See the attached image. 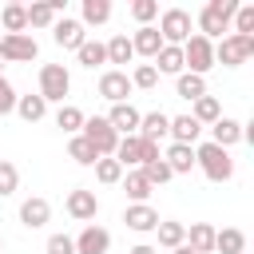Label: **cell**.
<instances>
[{
    "label": "cell",
    "instance_id": "1",
    "mask_svg": "<svg viewBox=\"0 0 254 254\" xmlns=\"http://www.w3.org/2000/svg\"><path fill=\"white\" fill-rule=\"evenodd\" d=\"M242 0H206L202 4V12H198V36H206L210 44L214 40H222L226 32H230V20H234V8H238Z\"/></svg>",
    "mask_w": 254,
    "mask_h": 254
},
{
    "label": "cell",
    "instance_id": "2",
    "mask_svg": "<svg viewBox=\"0 0 254 254\" xmlns=\"http://www.w3.org/2000/svg\"><path fill=\"white\" fill-rule=\"evenodd\" d=\"M194 167H198L210 183H230V179H234V159H230V151H222V147H214V143H198V147H194Z\"/></svg>",
    "mask_w": 254,
    "mask_h": 254
},
{
    "label": "cell",
    "instance_id": "3",
    "mask_svg": "<svg viewBox=\"0 0 254 254\" xmlns=\"http://www.w3.org/2000/svg\"><path fill=\"white\" fill-rule=\"evenodd\" d=\"M123 171H139L143 163H151V159H159V143H147V139H139V135H123L119 143H115V155H111Z\"/></svg>",
    "mask_w": 254,
    "mask_h": 254
},
{
    "label": "cell",
    "instance_id": "4",
    "mask_svg": "<svg viewBox=\"0 0 254 254\" xmlns=\"http://www.w3.org/2000/svg\"><path fill=\"white\" fill-rule=\"evenodd\" d=\"M214 67V44L206 40V36H198V32H190V40L183 44V71H190V75H202L206 79V71Z\"/></svg>",
    "mask_w": 254,
    "mask_h": 254
},
{
    "label": "cell",
    "instance_id": "5",
    "mask_svg": "<svg viewBox=\"0 0 254 254\" xmlns=\"http://www.w3.org/2000/svg\"><path fill=\"white\" fill-rule=\"evenodd\" d=\"M250 56H254V36H234V32H226V36L214 44V64H222V67H242Z\"/></svg>",
    "mask_w": 254,
    "mask_h": 254
},
{
    "label": "cell",
    "instance_id": "6",
    "mask_svg": "<svg viewBox=\"0 0 254 254\" xmlns=\"http://www.w3.org/2000/svg\"><path fill=\"white\" fill-rule=\"evenodd\" d=\"M67 91H71V71L64 64H44L40 67V99L44 103H64Z\"/></svg>",
    "mask_w": 254,
    "mask_h": 254
},
{
    "label": "cell",
    "instance_id": "7",
    "mask_svg": "<svg viewBox=\"0 0 254 254\" xmlns=\"http://www.w3.org/2000/svg\"><path fill=\"white\" fill-rule=\"evenodd\" d=\"M190 28H194V20H190L187 8H167V12L159 16V36H163V44L183 48V44L190 40Z\"/></svg>",
    "mask_w": 254,
    "mask_h": 254
},
{
    "label": "cell",
    "instance_id": "8",
    "mask_svg": "<svg viewBox=\"0 0 254 254\" xmlns=\"http://www.w3.org/2000/svg\"><path fill=\"white\" fill-rule=\"evenodd\" d=\"M91 147H95V155L99 159H107V155H115V143H119V135L111 131V123L103 119V115H91V119H83V131H79Z\"/></svg>",
    "mask_w": 254,
    "mask_h": 254
},
{
    "label": "cell",
    "instance_id": "9",
    "mask_svg": "<svg viewBox=\"0 0 254 254\" xmlns=\"http://www.w3.org/2000/svg\"><path fill=\"white\" fill-rule=\"evenodd\" d=\"M40 56V44L28 36V32H20V36H0V60L4 64H32Z\"/></svg>",
    "mask_w": 254,
    "mask_h": 254
},
{
    "label": "cell",
    "instance_id": "10",
    "mask_svg": "<svg viewBox=\"0 0 254 254\" xmlns=\"http://www.w3.org/2000/svg\"><path fill=\"white\" fill-rule=\"evenodd\" d=\"M95 87H99V95H103L107 103H127V95L135 91V87H131V75H127L123 67H107Z\"/></svg>",
    "mask_w": 254,
    "mask_h": 254
},
{
    "label": "cell",
    "instance_id": "11",
    "mask_svg": "<svg viewBox=\"0 0 254 254\" xmlns=\"http://www.w3.org/2000/svg\"><path fill=\"white\" fill-rule=\"evenodd\" d=\"M64 210H67L75 222H91V218L99 214V198H95V190H87V187H75V190H67V198H64Z\"/></svg>",
    "mask_w": 254,
    "mask_h": 254
},
{
    "label": "cell",
    "instance_id": "12",
    "mask_svg": "<svg viewBox=\"0 0 254 254\" xmlns=\"http://www.w3.org/2000/svg\"><path fill=\"white\" fill-rule=\"evenodd\" d=\"M103 119H107V123H111V131L123 139V135H135V131H139V119H143V111H139V107L127 99V103H111V111H107Z\"/></svg>",
    "mask_w": 254,
    "mask_h": 254
},
{
    "label": "cell",
    "instance_id": "13",
    "mask_svg": "<svg viewBox=\"0 0 254 254\" xmlns=\"http://www.w3.org/2000/svg\"><path fill=\"white\" fill-rule=\"evenodd\" d=\"M71 242H75V254H107L111 250V230H103L99 222H87Z\"/></svg>",
    "mask_w": 254,
    "mask_h": 254
},
{
    "label": "cell",
    "instance_id": "14",
    "mask_svg": "<svg viewBox=\"0 0 254 254\" xmlns=\"http://www.w3.org/2000/svg\"><path fill=\"white\" fill-rule=\"evenodd\" d=\"M123 222H127V230H135V234H151V230L159 226V210H155L151 202H127V206H123Z\"/></svg>",
    "mask_w": 254,
    "mask_h": 254
},
{
    "label": "cell",
    "instance_id": "15",
    "mask_svg": "<svg viewBox=\"0 0 254 254\" xmlns=\"http://www.w3.org/2000/svg\"><path fill=\"white\" fill-rule=\"evenodd\" d=\"M48 218H52V202L44 194H32V198L20 202V226L40 230V226H48Z\"/></svg>",
    "mask_w": 254,
    "mask_h": 254
},
{
    "label": "cell",
    "instance_id": "16",
    "mask_svg": "<svg viewBox=\"0 0 254 254\" xmlns=\"http://www.w3.org/2000/svg\"><path fill=\"white\" fill-rule=\"evenodd\" d=\"M246 139V127L238 123V119H230V115H222L218 123H210V143L214 147H222V151H230L234 143H242Z\"/></svg>",
    "mask_w": 254,
    "mask_h": 254
},
{
    "label": "cell",
    "instance_id": "17",
    "mask_svg": "<svg viewBox=\"0 0 254 254\" xmlns=\"http://www.w3.org/2000/svg\"><path fill=\"white\" fill-rule=\"evenodd\" d=\"M52 40H56L60 48H71V52H75V48L87 40V32H83V24H79V20H71V16H60V20L52 24Z\"/></svg>",
    "mask_w": 254,
    "mask_h": 254
},
{
    "label": "cell",
    "instance_id": "18",
    "mask_svg": "<svg viewBox=\"0 0 254 254\" xmlns=\"http://www.w3.org/2000/svg\"><path fill=\"white\" fill-rule=\"evenodd\" d=\"M131 48H135V56H143V60H155V56H159V48H163V36H159V28H155V24H147V28H135V32H131Z\"/></svg>",
    "mask_w": 254,
    "mask_h": 254
},
{
    "label": "cell",
    "instance_id": "19",
    "mask_svg": "<svg viewBox=\"0 0 254 254\" xmlns=\"http://www.w3.org/2000/svg\"><path fill=\"white\" fill-rule=\"evenodd\" d=\"M167 131H171V115L167 111H147L143 119H139V139H147V143H159V139H167Z\"/></svg>",
    "mask_w": 254,
    "mask_h": 254
},
{
    "label": "cell",
    "instance_id": "20",
    "mask_svg": "<svg viewBox=\"0 0 254 254\" xmlns=\"http://www.w3.org/2000/svg\"><path fill=\"white\" fill-rule=\"evenodd\" d=\"M64 12V0H40V4H28V28H52Z\"/></svg>",
    "mask_w": 254,
    "mask_h": 254
},
{
    "label": "cell",
    "instance_id": "21",
    "mask_svg": "<svg viewBox=\"0 0 254 254\" xmlns=\"http://www.w3.org/2000/svg\"><path fill=\"white\" fill-rule=\"evenodd\" d=\"M163 163L171 167V175H190V171H194V147L171 143V147L163 151Z\"/></svg>",
    "mask_w": 254,
    "mask_h": 254
},
{
    "label": "cell",
    "instance_id": "22",
    "mask_svg": "<svg viewBox=\"0 0 254 254\" xmlns=\"http://www.w3.org/2000/svg\"><path fill=\"white\" fill-rule=\"evenodd\" d=\"M171 143H187V147H194L198 143V135H202V127L190 119V115H171Z\"/></svg>",
    "mask_w": 254,
    "mask_h": 254
},
{
    "label": "cell",
    "instance_id": "23",
    "mask_svg": "<svg viewBox=\"0 0 254 254\" xmlns=\"http://www.w3.org/2000/svg\"><path fill=\"white\" fill-rule=\"evenodd\" d=\"M187 246L194 254H214V226L210 222H190L187 226Z\"/></svg>",
    "mask_w": 254,
    "mask_h": 254
},
{
    "label": "cell",
    "instance_id": "24",
    "mask_svg": "<svg viewBox=\"0 0 254 254\" xmlns=\"http://www.w3.org/2000/svg\"><path fill=\"white\" fill-rule=\"evenodd\" d=\"M0 24H4V36L28 32V4H4L0 8Z\"/></svg>",
    "mask_w": 254,
    "mask_h": 254
},
{
    "label": "cell",
    "instance_id": "25",
    "mask_svg": "<svg viewBox=\"0 0 254 254\" xmlns=\"http://www.w3.org/2000/svg\"><path fill=\"white\" fill-rule=\"evenodd\" d=\"M151 64H155V71H159V75H183V48L163 44V48H159V56H155Z\"/></svg>",
    "mask_w": 254,
    "mask_h": 254
},
{
    "label": "cell",
    "instance_id": "26",
    "mask_svg": "<svg viewBox=\"0 0 254 254\" xmlns=\"http://www.w3.org/2000/svg\"><path fill=\"white\" fill-rule=\"evenodd\" d=\"M190 119H194L198 127H210V123H218V119H222V103H218L214 95H202V99H194V103H190Z\"/></svg>",
    "mask_w": 254,
    "mask_h": 254
},
{
    "label": "cell",
    "instance_id": "27",
    "mask_svg": "<svg viewBox=\"0 0 254 254\" xmlns=\"http://www.w3.org/2000/svg\"><path fill=\"white\" fill-rule=\"evenodd\" d=\"M155 234H159V246L175 250V246H183V242H187V222H179V218H159Z\"/></svg>",
    "mask_w": 254,
    "mask_h": 254
},
{
    "label": "cell",
    "instance_id": "28",
    "mask_svg": "<svg viewBox=\"0 0 254 254\" xmlns=\"http://www.w3.org/2000/svg\"><path fill=\"white\" fill-rule=\"evenodd\" d=\"M214 250L218 254H246V234L238 226H222V230H214Z\"/></svg>",
    "mask_w": 254,
    "mask_h": 254
},
{
    "label": "cell",
    "instance_id": "29",
    "mask_svg": "<svg viewBox=\"0 0 254 254\" xmlns=\"http://www.w3.org/2000/svg\"><path fill=\"white\" fill-rule=\"evenodd\" d=\"M175 95H179V99H187V103H194V99H202V95H206V79H202V75L183 71V75H175Z\"/></svg>",
    "mask_w": 254,
    "mask_h": 254
},
{
    "label": "cell",
    "instance_id": "30",
    "mask_svg": "<svg viewBox=\"0 0 254 254\" xmlns=\"http://www.w3.org/2000/svg\"><path fill=\"white\" fill-rule=\"evenodd\" d=\"M107 20H111V0H83V4H79V24H83V28H87V24L99 28V24H107Z\"/></svg>",
    "mask_w": 254,
    "mask_h": 254
},
{
    "label": "cell",
    "instance_id": "31",
    "mask_svg": "<svg viewBox=\"0 0 254 254\" xmlns=\"http://www.w3.org/2000/svg\"><path fill=\"white\" fill-rule=\"evenodd\" d=\"M16 115H20L24 123H40V119L48 115V103L40 99V91H36V95H16Z\"/></svg>",
    "mask_w": 254,
    "mask_h": 254
},
{
    "label": "cell",
    "instance_id": "32",
    "mask_svg": "<svg viewBox=\"0 0 254 254\" xmlns=\"http://www.w3.org/2000/svg\"><path fill=\"white\" fill-rule=\"evenodd\" d=\"M119 183H123V190H127V198H131V202H147V198H151V190H155V187L143 179V171H123V179H119Z\"/></svg>",
    "mask_w": 254,
    "mask_h": 254
},
{
    "label": "cell",
    "instance_id": "33",
    "mask_svg": "<svg viewBox=\"0 0 254 254\" xmlns=\"http://www.w3.org/2000/svg\"><path fill=\"white\" fill-rule=\"evenodd\" d=\"M103 52H107V64H131L135 60V48H131V36H111L107 44H103Z\"/></svg>",
    "mask_w": 254,
    "mask_h": 254
},
{
    "label": "cell",
    "instance_id": "34",
    "mask_svg": "<svg viewBox=\"0 0 254 254\" xmlns=\"http://www.w3.org/2000/svg\"><path fill=\"white\" fill-rule=\"evenodd\" d=\"M83 119H87V115H83L75 103H60V111H56V127H64L67 135H79V131H83Z\"/></svg>",
    "mask_w": 254,
    "mask_h": 254
},
{
    "label": "cell",
    "instance_id": "35",
    "mask_svg": "<svg viewBox=\"0 0 254 254\" xmlns=\"http://www.w3.org/2000/svg\"><path fill=\"white\" fill-rule=\"evenodd\" d=\"M67 159H75L79 167H95L99 155H95V147H91L83 135H71V139H67Z\"/></svg>",
    "mask_w": 254,
    "mask_h": 254
},
{
    "label": "cell",
    "instance_id": "36",
    "mask_svg": "<svg viewBox=\"0 0 254 254\" xmlns=\"http://www.w3.org/2000/svg\"><path fill=\"white\" fill-rule=\"evenodd\" d=\"M75 56H79V64H83V67H91V71H95L99 64H107V52H103V44H99V40H83V44L75 48Z\"/></svg>",
    "mask_w": 254,
    "mask_h": 254
},
{
    "label": "cell",
    "instance_id": "37",
    "mask_svg": "<svg viewBox=\"0 0 254 254\" xmlns=\"http://www.w3.org/2000/svg\"><path fill=\"white\" fill-rule=\"evenodd\" d=\"M139 171H143V179H147L151 187H163V183H171V179H175V175H171V167L163 163V155H159V159H151V163H143Z\"/></svg>",
    "mask_w": 254,
    "mask_h": 254
},
{
    "label": "cell",
    "instance_id": "38",
    "mask_svg": "<svg viewBox=\"0 0 254 254\" xmlns=\"http://www.w3.org/2000/svg\"><path fill=\"white\" fill-rule=\"evenodd\" d=\"M95 179H99L103 187H115V183L123 179V167H119L111 155H107V159H95Z\"/></svg>",
    "mask_w": 254,
    "mask_h": 254
},
{
    "label": "cell",
    "instance_id": "39",
    "mask_svg": "<svg viewBox=\"0 0 254 254\" xmlns=\"http://www.w3.org/2000/svg\"><path fill=\"white\" fill-rule=\"evenodd\" d=\"M16 187H20V171H16V163H12V159H0V198L16 194Z\"/></svg>",
    "mask_w": 254,
    "mask_h": 254
},
{
    "label": "cell",
    "instance_id": "40",
    "mask_svg": "<svg viewBox=\"0 0 254 254\" xmlns=\"http://www.w3.org/2000/svg\"><path fill=\"white\" fill-rule=\"evenodd\" d=\"M230 24H234V36H254V4H238Z\"/></svg>",
    "mask_w": 254,
    "mask_h": 254
},
{
    "label": "cell",
    "instance_id": "41",
    "mask_svg": "<svg viewBox=\"0 0 254 254\" xmlns=\"http://www.w3.org/2000/svg\"><path fill=\"white\" fill-rule=\"evenodd\" d=\"M159 83V71H155V64H139L135 71H131V87H139V91H151Z\"/></svg>",
    "mask_w": 254,
    "mask_h": 254
},
{
    "label": "cell",
    "instance_id": "42",
    "mask_svg": "<svg viewBox=\"0 0 254 254\" xmlns=\"http://www.w3.org/2000/svg\"><path fill=\"white\" fill-rule=\"evenodd\" d=\"M131 16L139 20V28H147V24L159 16V0H135V4H131Z\"/></svg>",
    "mask_w": 254,
    "mask_h": 254
},
{
    "label": "cell",
    "instance_id": "43",
    "mask_svg": "<svg viewBox=\"0 0 254 254\" xmlns=\"http://www.w3.org/2000/svg\"><path fill=\"white\" fill-rule=\"evenodd\" d=\"M44 250L48 254H75V242H71V234H52Z\"/></svg>",
    "mask_w": 254,
    "mask_h": 254
},
{
    "label": "cell",
    "instance_id": "44",
    "mask_svg": "<svg viewBox=\"0 0 254 254\" xmlns=\"http://www.w3.org/2000/svg\"><path fill=\"white\" fill-rule=\"evenodd\" d=\"M16 111V87L0 75V115H12Z\"/></svg>",
    "mask_w": 254,
    "mask_h": 254
},
{
    "label": "cell",
    "instance_id": "45",
    "mask_svg": "<svg viewBox=\"0 0 254 254\" xmlns=\"http://www.w3.org/2000/svg\"><path fill=\"white\" fill-rule=\"evenodd\" d=\"M127 254H159V250H155V246H151V242H139V246H131V250H127Z\"/></svg>",
    "mask_w": 254,
    "mask_h": 254
},
{
    "label": "cell",
    "instance_id": "46",
    "mask_svg": "<svg viewBox=\"0 0 254 254\" xmlns=\"http://www.w3.org/2000/svg\"><path fill=\"white\" fill-rule=\"evenodd\" d=\"M171 254H194V250H190V246H187V242H183V246H175V250H171Z\"/></svg>",
    "mask_w": 254,
    "mask_h": 254
},
{
    "label": "cell",
    "instance_id": "47",
    "mask_svg": "<svg viewBox=\"0 0 254 254\" xmlns=\"http://www.w3.org/2000/svg\"><path fill=\"white\" fill-rule=\"evenodd\" d=\"M0 254H4V238H0Z\"/></svg>",
    "mask_w": 254,
    "mask_h": 254
},
{
    "label": "cell",
    "instance_id": "48",
    "mask_svg": "<svg viewBox=\"0 0 254 254\" xmlns=\"http://www.w3.org/2000/svg\"><path fill=\"white\" fill-rule=\"evenodd\" d=\"M0 75H4V64H0Z\"/></svg>",
    "mask_w": 254,
    "mask_h": 254
}]
</instances>
